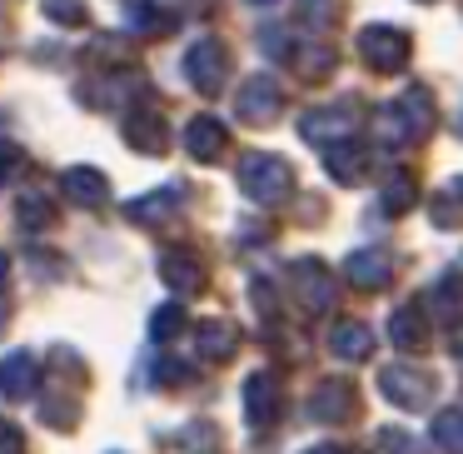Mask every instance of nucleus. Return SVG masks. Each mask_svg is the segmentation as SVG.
Here are the masks:
<instances>
[{"instance_id": "obj_18", "label": "nucleus", "mask_w": 463, "mask_h": 454, "mask_svg": "<svg viewBox=\"0 0 463 454\" xmlns=\"http://www.w3.org/2000/svg\"><path fill=\"white\" fill-rule=\"evenodd\" d=\"M35 384H41V364H35V354L15 350L0 360V394L5 400H31Z\"/></svg>"}, {"instance_id": "obj_37", "label": "nucleus", "mask_w": 463, "mask_h": 454, "mask_svg": "<svg viewBox=\"0 0 463 454\" xmlns=\"http://www.w3.org/2000/svg\"><path fill=\"white\" fill-rule=\"evenodd\" d=\"M5 280H11V255L0 250V290H5Z\"/></svg>"}, {"instance_id": "obj_34", "label": "nucleus", "mask_w": 463, "mask_h": 454, "mask_svg": "<svg viewBox=\"0 0 463 454\" xmlns=\"http://www.w3.org/2000/svg\"><path fill=\"white\" fill-rule=\"evenodd\" d=\"M0 454H25V434L11 420H0Z\"/></svg>"}, {"instance_id": "obj_7", "label": "nucleus", "mask_w": 463, "mask_h": 454, "mask_svg": "<svg viewBox=\"0 0 463 454\" xmlns=\"http://www.w3.org/2000/svg\"><path fill=\"white\" fill-rule=\"evenodd\" d=\"M294 295L309 314H329L339 300V280L329 275L324 260H294Z\"/></svg>"}, {"instance_id": "obj_32", "label": "nucleus", "mask_w": 463, "mask_h": 454, "mask_svg": "<svg viewBox=\"0 0 463 454\" xmlns=\"http://www.w3.org/2000/svg\"><path fill=\"white\" fill-rule=\"evenodd\" d=\"M379 449L383 454H419V440H413L409 430H399V424H383V430H379Z\"/></svg>"}, {"instance_id": "obj_39", "label": "nucleus", "mask_w": 463, "mask_h": 454, "mask_svg": "<svg viewBox=\"0 0 463 454\" xmlns=\"http://www.w3.org/2000/svg\"><path fill=\"white\" fill-rule=\"evenodd\" d=\"M453 350H458V360H463V324L453 330Z\"/></svg>"}, {"instance_id": "obj_30", "label": "nucleus", "mask_w": 463, "mask_h": 454, "mask_svg": "<svg viewBox=\"0 0 463 454\" xmlns=\"http://www.w3.org/2000/svg\"><path fill=\"white\" fill-rule=\"evenodd\" d=\"M344 15V0H299V21L314 25V31H324V25H334Z\"/></svg>"}, {"instance_id": "obj_28", "label": "nucleus", "mask_w": 463, "mask_h": 454, "mask_svg": "<svg viewBox=\"0 0 463 454\" xmlns=\"http://www.w3.org/2000/svg\"><path fill=\"white\" fill-rule=\"evenodd\" d=\"M429 304H433L439 314H449V320H458V314H463V275H458V270H453V275H443V280L433 285Z\"/></svg>"}, {"instance_id": "obj_35", "label": "nucleus", "mask_w": 463, "mask_h": 454, "mask_svg": "<svg viewBox=\"0 0 463 454\" xmlns=\"http://www.w3.org/2000/svg\"><path fill=\"white\" fill-rule=\"evenodd\" d=\"M155 380H160V384H170V390H175V384H184V380H190V370H184V364H175V360H160V364H155Z\"/></svg>"}, {"instance_id": "obj_31", "label": "nucleus", "mask_w": 463, "mask_h": 454, "mask_svg": "<svg viewBox=\"0 0 463 454\" xmlns=\"http://www.w3.org/2000/svg\"><path fill=\"white\" fill-rule=\"evenodd\" d=\"M180 330H184V310H180V304H160V310L150 314V334H155V344H170Z\"/></svg>"}, {"instance_id": "obj_38", "label": "nucleus", "mask_w": 463, "mask_h": 454, "mask_svg": "<svg viewBox=\"0 0 463 454\" xmlns=\"http://www.w3.org/2000/svg\"><path fill=\"white\" fill-rule=\"evenodd\" d=\"M304 454H344L339 444H314V449H304Z\"/></svg>"}, {"instance_id": "obj_29", "label": "nucleus", "mask_w": 463, "mask_h": 454, "mask_svg": "<svg viewBox=\"0 0 463 454\" xmlns=\"http://www.w3.org/2000/svg\"><path fill=\"white\" fill-rule=\"evenodd\" d=\"M433 220H439V230H458L463 225V180H449V190L433 195Z\"/></svg>"}, {"instance_id": "obj_21", "label": "nucleus", "mask_w": 463, "mask_h": 454, "mask_svg": "<svg viewBox=\"0 0 463 454\" xmlns=\"http://www.w3.org/2000/svg\"><path fill=\"white\" fill-rule=\"evenodd\" d=\"M329 350L339 354L344 364H364L373 354V330H369V324H359V320H339L329 330Z\"/></svg>"}, {"instance_id": "obj_17", "label": "nucleus", "mask_w": 463, "mask_h": 454, "mask_svg": "<svg viewBox=\"0 0 463 454\" xmlns=\"http://www.w3.org/2000/svg\"><path fill=\"white\" fill-rule=\"evenodd\" d=\"M194 350H200L210 364L234 360V350H240V324L234 320H200L194 324Z\"/></svg>"}, {"instance_id": "obj_8", "label": "nucleus", "mask_w": 463, "mask_h": 454, "mask_svg": "<svg viewBox=\"0 0 463 454\" xmlns=\"http://www.w3.org/2000/svg\"><path fill=\"white\" fill-rule=\"evenodd\" d=\"M279 105H284V91L274 75H250V81L240 85V101H234V111H240L244 125H274L279 121Z\"/></svg>"}, {"instance_id": "obj_20", "label": "nucleus", "mask_w": 463, "mask_h": 454, "mask_svg": "<svg viewBox=\"0 0 463 454\" xmlns=\"http://www.w3.org/2000/svg\"><path fill=\"white\" fill-rule=\"evenodd\" d=\"M309 414L324 424H344L354 414V384L349 380H319V390L309 400Z\"/></svg>"}, {"instance_id": "obj_26", "label": "nucleus", "mask_w": 463, "mask_h": 454, "mask_svg": "<svg viewBox=\"0 0 463 454\" xmlns=\"http://www.w3.org/2000/svg\"><path fill=\"white\" fill-rule=\"evenodd\" d=\"M433 444H439L443 454H463V410L433 414Z\"/></svg>"}, {"instance_id": "obj_15", "label": "nucleus", "mask_w": 463, "mask_h": 454, "mask_svg": "<svg viewBox=\"0 0 463 454\" xmlns=\"http://www.w3.org/2000/svg\"><path fill=\"white\" fill-rule=\"evenodd\" d=\"M61 190H65V200L85 205V210H100V205L110 200V180H105V170H95V165H71V170L61 175Z\"/></svg>"}, {"instance_id": "obj_24", "label": "nucleus", "mask_w": 463, "mask_h": 454, "mask_svg": "<svg viewBox=\"0 0 463 454\" xmlns=\"http://www.w3.org/2000/svg\"><path fill=\"white\" fill-rule=\"evenodd\" d=\"M419 200H423L419 180H413L409 170H393V175H389V185H383V210H389V215H409Z\"/></svg>"}, {"instance_id": "obj_12", "label": "nucleus", "mask_w": 463, "mask_h": 454, "mask_svg": "<svg viewBox=\"0 0 463 454\" xmlns=\"http://www.w3.org/2000/svg\"><path fill=\"white\" fill-rule=\"evenodd\" d=\"M344 280H349L354 290H364V295H379L383 285L393 280V265H389L383 250H354L349 260H344Z\"/></svg>"}, {"instance_id": "obj_4", "label": "nucleus", "mask_w": 463, "mask_h": 454, "mask_svg": "<svg viewBox=\"0 0 463 454\" xmlns=\"http://www.w3.org/2000/svg\"><path fill=\"white\" fill-rule=\"evenodd\" d=\"M184 81L200 95H220L224 81H230V51H224V41H214V35L194 41L184 51Z\"/></svg>"}, {"instance_id": "obj_33", "label": "nucleus", "mask_w": 463, "mask_h": 454, "mask_svg": "<svg viewBox=\"0 0 463 454\" xmlns=\"http://www.w3.org/2000/svg\"><path fill=\"white\" fill-rule=\"evenodd\" d=\"M41 420H51L55 430H71V420H75V404H71V400H45V404H41Z\"/></svg>"}, {"instance_id": "obj_11", "label": "nucleus", "mask_w": 463, "mask_h": 454, "mask_svg": "<svg viewBox=\"0 0 463 454\" xmlns=\"http://www.w3.org/2000/svg\"><path fill=\"white\" fill-rule=\"evenodd\" d=\"M184 150H190L194 160H204V165L224 160V150H230V130H224V121H214V115H194V121L184 125Z\"/></svg>"}, {"instance_id": "obj_13", "label": "nucleus", "mask_w": 463, "mask_h": 454, "mask_svg": "<svg viewBox=\"0 0 463 454\" xmlns=\"http://www.w3.org/2000/svg\"><path fill=\"white\" fill-rule=\"evenodd\" d=\"M180 205H184V185H160V190H150V195H140V200L125 205V220H135V225H165V220H175V215H180Z\"/></svg>"}, {"instance_id": "obj_1", "label": "nucleus", "mask_w": 463, "mask_h": 454, "mask_svg": "<svg viewBox=\"0 0 463 454\" xmlns=\"http://www.w3.org/2000/svg\"><path fill=\"white\" fill-rule=\"evenodd\" d=\"M373 125H379V140L393 145V150L429 140V135H433V95L423 91V85H409L389 111H379V121H373Z\"/></svg>"}, {"instance_id": "obj_36", "label": "nucleus", "mask_w": 463, "mask_h": 454, "mask_svg": "<svg viewBox=\"0 0 463 454\" xmlns=\"http://www.w3.org/2000/svg\"><path fill=\"white\" fill-rule=\"evenodd\" d=\"M15 160H21V155H15L11 145H0V185H5V175L15 170Z\"/></svg>"}, {"instance_id": "obj_23", "label": "nucleus", "mask_w": 463, "mask_h": 454, "mask_svg": "<svg viewBox=\"0 0 463 454\" xmlns=\"http://www.w3.org/2000/svg\"><path fill=\"white\" fill-rule=\"evenodd\" d=\"M15 220H21V230L41 235V230H51V225L61 220V210H55V200L45 190H25L21 200H15Z\"/></svg>"}, {"instance_id": "obj_9", "label": "nucleus", "mask_w": 463, "mask_h": 454, "mask_svg": "<svg viewBox=\"0 0 463 454\" xmlns=\"http://www.w3.org/2000/svg\"><path fill=\"white\" fill-rule=\"evenodd\" d=\"M359 125V111H354L349 101H339V105H319V111H309V115H299V135L309 145H334V140H349V130Z\"/></svg>"}, {"instance_id": "obj_25", "label": "nucleus", "mask_w": 463, "mask_h": 454, "mask_svg": "<svg viewBox=\"0 0 463 454\" xmlns=\"http://www.w3.org/2000/svg\"><path fill=\"white\" fill-rule=\"evenodd\" d=\"M294 55V65H299V75L304 81H324V75H334V45H324V41H314V45H299V51H289Z\"/></svg>"}, {"instance_id": "obj_2", "label": "nucleus", "mask_w": 463, "mask_h": 454, "mask_svg": "<svg viewBox=\"0 0 463 454\" xmlns=\"http://www.w3.org/2000/svg\"><path fill=\"white\" fill-rule=\"evenodd\" d=\"M240 190H244V200H254V205H284L294 195V165L284 160V155H269V150H254V155H244L240 160Z\"/></svg>"}, {"instance_id": "obj_16", "label": "nucleus", "mask_w": 463, "mask_h": 454, "mask_svg": "<svg viewBox=\"0 0 463 454\" xmlns=\"http://www.w3.org/2000/svg\"><path fill=\"white\" fill-rule=\"evenodd\" d=\"M389 340L399 344L403 354L429 350V310H423V304H399V310L389 314Z\"/></svg>"}, {"instance_id": "obj_6", "label": "nucleus", "mask_w": 463, "mask_h": 454, "mask_svg": "<svg viewBox=\"0 0 463 454\" xmlns=\"http://www.w3.org/2000/svg\"><path fill=\"white\" fill-rule=\"evenodd\" d=\"M379 394L389 404H399V410H423L433 394V380L429 370H419V364H383L379 370Z\"/></svg>"}, {"instance_id": "obj_5", "label": "nucleus", "mask_w": 463, "mask_h": 454, "mask_svg": "<svg viewBox=\"0 0 463 454\" xmlns=\"http://www.w3.org/2000/svg\"><path fill=\"white\" fill-rule=\"evenodd\" d=\"M240 400H244V424H250V430H260V434L274 430V424H279V410H284V384H279V374L254 370L250 380H244Z\"/></svg>"}, {"instance_id": "obj_22", "label": "nucleus", "mask_w": 463, "mask_h": 454, "mask_svg": "<svg viewBox=\"0 0 463 454\" xmlns=\"http://www.w3.org/2000/svg\"><path fill=\"white\" fill-rule=\"evenodd\" d=\"M125 31H135V35H170L175 15L160 11L155 0H125Z\"/></svg>"}, {"instance_id": "obj_42", "label": "nucleus", "mask_w": 463, "mask_h": 454, "mask_svg": "<svg viewBox=\"0 0 463 454\" xmlns=\"http://www.w3.org/2000/svg\"><path fill=\"white\" fill-rule=\"evenodd\" d=\"M458 130H463V115H458Z\"/></svg>"}, {"instance_id": "obj_19", "label": "nucleus", "mask_w": 463, "mask_h": 454, "mask_svg": "<svg viewBox=\"0 0 463 454\" xmlns=\"http://www.w3.org/2000/svg\"><path fill=\"white\" fill-rule=\"evenodd\" d=\"M324 170L339 185H359L364 170H369V150L359 140H334V145H324Z\"/></svg>"}, {"instance_id": "obj_10", "label": "nucleus", "mask_w": 463, "mask_h": 454, "mask_svg": "<svg viewBox=\"0 0 463 454\" xmlns=\"http://www.w3.org/2000/svg\"><path fill=\"white\" fill-rule=\"evenodd\" d=\"M120 130H125V145H135L140 155H165L170 150V125H165V115L155 111V105H130Z\"/></svg>"}, {"instance_id": "obj_40", "label": "nucleus", "mask_w": 463, "mask_h": 454, "mask_svg": "<svg viewBox=\"0 0 463 454\" xmlns=\"http://www.w3.org/2000/svg\"><path fill=\"white\" fill-rule=\"evenodd\" d=\"M5 320H11V310H5V304H0V330H5Z\"/></svg>"}, {"instance_id": "obj_14", "label": "nucleus", "mask_w": 463, "mask_h": 454, "mask_svg": "<svg viewBox=\"0 0 463 454\" xmlns=\"http://www.w3.org/2000/svg\"><path fill=\"white\" fill-rule=\"evenodd\" d=\"M160 280L170 285L175 295H194L204 290V265L194 250H184V245H175V250L160 255Z\"/></svg>"}, {"instance_id": "obj_27", "label": "nucleus", "mask_w": 463, "mask_h": 454, "mask_svg": "<svg viewBox=\"0 0 463 454\" xmlns=\"http://www.w3.org/2000/svg\"><path fill=\"white\" fill-rule=\"evenodd\" d=\"M41 15L51 25H71V31L90 25V5H85V0H41Z\"/></svg>"}, {"instance_id": "obj_3", "label": "nucleus", "mask_w": 463, "mask_h": 454, "mask_svg": "<svg viewBox=\"0 0 463 454\" xmlns=\"http://www.w3.org/2000/svg\"><path fill=\"white\" fill-rule=\"evenodd\" d=\"M359 55H364L369 71L399 75L403 65H409V55H413V41H409V31H399V25H364L359 31Z\"/></svg>"}, {"instance_id": "obj_41", "label": "nucleus", "mask_w": 463, "mask_h": 454, "mask_svg": "<svg viewBox=\"0 0 463 454\" xmlns=\"http://www.w3.org/2000/svg\"><path fill=\"white\" fill-rule=\"evenodd\" d=\"M250 5H274V0H250Z\"/></svg>"}]
</instances>
